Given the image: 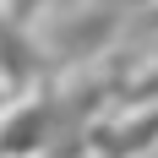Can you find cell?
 Segmentation results:
<instances>
[{
  "label": "cell",
  "mask_w": 158,
  "mask_h": 158,
  "mask_svg": "<svg viewBox=\"0 0 158 158\" xmlns=\"http://www.w3.org/2000/svg\"><path fill=\"white\" fill-rule=\"evenodd\" d=\"M33 71H38L33 44L22 38V27H16V22H6V16H0V82H6V87H22Z\"/></svg>",
  "instance_id": "6da1fadb"
},
{
  "label": "cell",
  "mask_w": 158,
  "mask_h": 158,
  "mask_svg": "<svg viewBox=\"0 0 158 158\" xmlns=\"http://www.w3.org/2000/svg\"><path fill=\"white\" fill-rule=\"evenodd\" d=\"M44 126H49V104H33V114H16V126L0 136V153H33L44 142Z\"/></svg>",
  "instance_id": "7a4b0ae2"
},
{
  "label": "cell",
  "mask_w": 158,
  "mask_h": 158,
  "mask_svg": "<svg viewBox=\"0 0 158 158\" xmlns=\"http://www.w3.org/2000/svg\"><path fill=\"white\" fill-rule=\"evenodd\" d=\"M147 142H158V114H142V120H131V126L109 131V142H104V153L126 158V153H136V147H147Z\"/></svg>",
  "instance_id": "3957f363"
}]
</instances>
